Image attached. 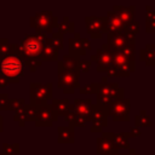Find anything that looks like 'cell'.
Returning <instances> with one entry per match:
<instances>
[{"label": "cell", "mask_w": 155, "mask_h": 155, "mask_svg": "<svg viewBox=\"0 0 155 155\" xmlns=\"http://www.w3.org/2000/svg\"><path fill=\"white\" fill-rule=\"evenodd\" d=\"M57 28H58V31L62 33L63 35L65 33H73V34L75 33V23L74 22H70L68 16H64L63 17L62 22L58 23V27Z\"/></svg>", "instance_id": "28"}, {"label": "cell", "mask_w": 155, "mask_h": 155, "mask_svg": "<svg viewBox=\"0 0 155 155\" xmlns=\"http://www.w3.org/2000/svg\"><path fill=\"white\" fill-rule=\"evenodd\" d=\"M18 153H19L18 143H13V144L2 143V154L4 155H17Z\"/></svg>", "instance_id": "33"}, {"label": "cell", "mask_w": 155, "mask_h": 155, "mask_svg": "<svg viewBox=\"0 0 155 155\" xmlns=\"http://www.w3.org/2000/svg\"><path fill=\"white\" fill-rule=\"evenodd\" d=\"M113 65L130 74L136 70V61L125 57L120 52H113Z\"/></svg>", "instance_id": "16"}, {"label": "cell", "mask_w": 155, "mask_h": 155, "mask_svg": "<svg viewBox=\"0 0 155 155\" xmlns=\"http://www.w3.org/2000/svg\"><path fill=\"white\" fill-rule=\"evenodd\" d=\"M56 121H58V115L52 111L51 104L45 103L38 107V113L34 122L36 127H51Z\"/></svg>", "instance_id": "12"}, {"label": "cell", "mask_w": 155, "mask_h": 155, "mask_svg": "<svg viewBox=\"0 0 155 155\" xmlns=\"http://www.w3.org/2000/svg\"><path fill=\"white\" fill-rule=\"evenodd\" d=\"M13 120L21 126L23 127L25 124H27V119H25V111H24V107L17 111H15V115H13Z\"/></svg>", "instance_id": "37"}, {"label": "cell", "mask_w": 155, "mask_h": 155, "mask_svg": "<svg viewBox=\"0 0 155 155\" xmlns=\"http://www.w3.org/2000/svg\"><path fill=\"white\" fill-rule=\"evenodd\" d=\"M85 25L87 33L93 39H101L103 34H108L107 16H86Z\"/></svg>", "instance_id": "6"}, {"label": "cell", "mask_w": 155, "mask_h": 155, "mask_svg": "<svg viewBox=\"0 0 155 155\" xmlns=\"http://www.w3.org/2000/svg\"><path fill=\"white\" fill-rule=\"evenodd\" d=\"M51 108L52 111L57 115H62L64 116L69 109H70V103L68 98H63V99H58V98H53L52 103H51Z\"/></svg>", "instance_id": "22"}, {"label": "cell", "mask_w": 155, "mask_h": 155, "mask_svg": "<svg viewBox=\"0 0 155 155\" xmlns=\"http://www.w3.org/2000/svg\"><path fill=\"white\" fill-rule=\"evenodd\" d=\"M1 155H4V154H1Z\"/></svg>", "instance_id": "46"}, {"label": "cell", "mask_w": 155, "mask_h": 155, "mask_svg": "<svg viewBox=\"0 0 155 155\" xmlns=\"http://www.w3.org/2000/svg\"><path fill=\"white\" fill-rule=\"evenodd\" d=\"M128 134H130V138H136V137L140 136L142 132H140V128H139V127L132 126V127L130 128V131H128Z\"/></svg>", "instance_id": "40"}, {"label": "cell", "mask_w": 155, "mask_h": 155, "mask_svg": "<svg viewBox=\"0 0 155 155\" xmlns=\"http://www.w3.org/2000/svg\"><path fill=\"white\" fill-rule=\"evenodd\" d=\"M46 41L47 34L45 33H27L19 44H13V53L22 59L24 67L29 68L30 71H35L42 64L41 53Z\"/></svg>", "instance_id": "1"}, {"label": "cell", "mask_w": 155, "mask_h": 155, "mask_svg": "<svg viewBox=\"0 0 155 155\" xmlns=\"http://www.w3.org/2000/svg\"><path fill=\"white\" fill-rule=\"evenodd\" d=\"M108 33H122L125 29V23L120 19V17L113 11H108Z\"/></svg>", "instance_id": "18"}, {"label": "cell", "mask_w": 155, "mask_h": 155, "mask_svg": "<svg viewBox=\"0 0 155 155\" xmlns=\"http://www.w3.org/2000/svg\"><path fill=\"white\" fill-rule=\"evenodd\" d=\"M91 61L90 59H80V63H79V70H82L85 73L90 71V68H91Z\"/></svg>", "instance_id": "39"}, {"label": "cell", "mask_w": 155, "mask_h": 155, "mask_svg": "<svg viewBox=\"0 0 155 155\" xmlns=\"http://www.w3.org/2000/svg\"><path fill=\"white\" fill-rule=\"evenodd\" d=\"M114 13H116L120 19L127 24L132 21H134V12H136V6L131 5V6H124V5H114L113 10Z\"/></svg>", "instance_id": "17"}, {"label": "cell", "mask_w": 155, "mask_h": 155, "mask_svg": "<svg viewBox=\"0 0 155 155\" xmlns=\"http://www.w3.org/2000/svg\"><path fill=\"white\" fill-rule=\"evenodd\" d=\"M113 155H124V154H119V153H116V154H113Z\"/></svg>", "instance_id": "45"}, {"label": "cell", "mask_w": 155, "mask_h": 155, "mask_svg": "<svg viewBox=\"0 0 155 155\" xmlns=\"http://www.w3.org/2000/svg\"><path fill=\"white\" fill-rule=\"evenodd\" d=\"M138 31H139V23L137 21H132V22L127 23L124 29V33L132 35V36H136V34H138Z\"/></svg>", "instance_id": "34"}, {"label": "cell", "mask_w": 155, "mask_h": 155, "mask_svg": "<svg viewBox=\"0 0 155 155\" xmlns=\"http://www.w3.org/2000/svg\"><path fill=\"white\" fill-rule=\"evenodd\" d=\"M57 85L63 90L65 94L74 93L75 88L80 87V70L79 69H67L57 64Z\"/></svg>", "instance_id": "4"}, {"label": "cell", "mask_w": 155, "mask_h": 155, "mask_svg": "<svg viewBox=\"0 0 155 155\" xmlns=\"http://www.w3.org/2000/svg\"><path fill=\"white\" fill-rule=\"evenodd\" d=\"M64 120L69 124L70 127H85V125L87 122L81 115H79L78 113H75L73 104H70L69 111L64 115Z\"/></svg>", "instance_id": "20"}, {"label": "cell", "mask_w": 155, "mask_h": 155, "mask_svg": "<svg viewBox=\"0 0 155 155\" xmlns=\"http://www.w3.org/2000/svg\"><path fill=\"white\" fill-rule=\"evenodd\" d=\"M25 105L24 98H10V110H19Z\"/></svg>", "instance_id": "36"}, {"label": "cell", "mask_w": 155, "mask_h": 155, "mask_svg": "<svg viewBox=\"0 0 155 155\" xmlns=\"http://www.w3.org/2000/svg\"><path fill=\"white\" fill-rule=\"evenodd\" d=\"M130 44H136V36L128 35L124 31L107 34V46L111 52H119Z\"/></svg>", "instance_id": "8"}, {"label": "cell", "mask_w": 155, "mask_h": 155, "mask_svg": "<svg viewBox=\"0 0 155 155\" xmlns=\"http://www.w3.org/2000/svg\"><path fill=\"white\" fill-rule=\"evenodd\" d=\"M97 94L105 96L116 101V99L125 98V90L122 87H119L117 82H108V78H103Z\"/></svg>", "instance_id": "14"}, {"label": "cell", "mask_w": 155, "mask_h": 155, "mask_svg": "<svg viewBox=\"0 0 155 155\" xmlns=\"http://www.w3.org/2000/svg\"><path fill=\"white\" fill-rule=\"evenodd\" d=\"M24 74V64L17 54H11L0 61V75L6 78L10 82H19Z\"/></svg>", "instance_id": "2"}, {"label": "cell", "mask_w": 155, "mask_h": 155, "mask_svg": "<svg viewBox=\"0 0 155 155\" xmlns=\"http://www.w3.org/2000/svg\"><path fill=\"white\" fill-rule=\"evenodd\" d=\"M4 131V117L0 115V133Z\"/></svg>", "instance_id": "43"}, {"label": "cell", "mask_w": 155, "mask_h": 155, "mask_svg": "<svg viewBox=\"0 0 155 155\" xmlns=\"http://www.w3.org/2000/svg\"><path fill=\"white\" fill-rule=\"evenodd\" d=\"M8 84H10V81H8L6 78H4L2 75H0V88H5V87H7Z\"/></svg>", "instance_id": "41"}, {"label": "cell", "mask_w": 155, "mask_h": 155, "mask_svg": "<svg viewBox=\"0 0 155 155\" xmlns=\"http://www.w3.org/2000/svg\"><path fill=\"white\" fill-rule=\"evenodd\" d=\"M101 82H90L84 87L79 88V92L81 94H97L98 90H99Z\"/></svg>", "instance_id": "30"}, {"label": "cell", "mask_w": 155, "mask_h": 155, "mask_svg": "<svg viewBox=\"0 0 155 155\" xmlns=\"http://www.w3.org/2000/svg\"><path fill=\"white\" fill-rule=\"evenodd\" d=\"M57 133H58V137H57V142L58 143H74L75 140V132H74V127H62L59 126L57 128Z\"/></svg>", "instance_id": "21"}, {"label": "cell", "mask_w": 155, "mask_h": 155, "mask_svg": "<svg viewBox=\"0 0 155 155\" xmlns=\"http://www.w3.org/2000/svg\"><path fill=\"white\" fill-rule=\"evenodd\" d=\"M124 155H139L136 153V149L134 148H130L128 149V154H124Z\"/></svg>", "instance_id": "42"}, {"label": "cell", "mask_w": 155, "mask_h": 155, "mask_svg": "<svg viewBox=\"0 0 155 155\" xmlns=\"http://www.w3.org/2000/svg\"><path fill=\"white\" fill-rule=\"evenodd\" d=\"M151 125H153V122H151L149 115L147 114L145 109H142L139 111V114L134 116V126L140 128V127H151Z\"/></svg>", "instance_id": "25"}, {"label": "cell", "mask_w": 155, "mask_h": 155, "mask_svg": "<svg viewBox=\"0 0 155 155\" xmlns=\"http://www.w3.org/2000/svg\"><path fill=\"white\" fill-rule=\"evenodd\" d=\"M108 108L98 104H92V115H91V132H103V128L108 125Z\"/></svg>", "instance_id": "11"}, {"label": "cell", "mask_w": 155, "mask_h": 155, "mask_svg": "<svg viewBox=\"0 0 155 155\" xmlns=\"http://www.w3.org/2000/svg\"><path fill=\"white\" fill-rule=\"evenodd\" d=\"M139 59L148 67H155V44H147L139 51Z\"/></svg>", "instance_id": "19"}, {"label": "cell", "mask_w": 155, "mask_h": 155, "mask_svg": "<svg viewBox=\"0 0 155 155\" xmlns=\"http://www.w3.org/2000/svg\"><path fill=\"white\" fill-rule=\"evenodd\" d=\"M79 63H80V58L70 56V54H64L63 58L57 62V64L67 69H79Z\"/></svg>", "instance_id": "24"}, {"label": "cell", "mask_w": 155, "mask_h": 155, "mask_svg": "<svg viewBox=\"0 0 155 155\" xmlns=\"http://www.w3.org/2000/svg\"><path fill=\"white\" fill-rule=\"evenodd\" d=\"M24 111H25V119L27 122H35V117H36V113H38V107L34 104H25L24 105Z\"/></svg>", "instance_id": "31"}, {"label": "cell", "mask_w": 155, "mask_h": 155, "mask_svg": "<svg viewBox=\"0 0 155 155\" xmlns=\"http://www.w3.org/2000/svg\"><path fill=\"white\" fill-rule=\"evenodd\" d=\"M145 11H147V13L151 12V11H153V10H151V6H150V5H147V6H145Z\"/></svg>", "instance_id": "44"}, {"label": "cell", "mask_w": 155, "mask_h": 155, "mask_svg": "<svg viewBox=\"0 0 155 155\" xmlns=\"http://www.w3.org/2000/svg\"><path fill=\"white\" fill-rule=\"evenodd\" d=\"M0 110H10V97L7 93H0Z\"/></svg>", "instance_id": "38"}, {"label": "cell", "mask_w": 155, "mask_h": 155, "mask_svg": "<svg viewBox=\"0 0 155 155\" xmlns=\"http://www.w3.org/2000/svg\"><path fill=\"white\" fill-rule=\"evenodd\" d=\"M145 31L148 34L155 33V11H151L145 16Z\"/></svg>", "instance_id": "32"}, {"label": "cell", "mask_w": 155, "mask_h": 155, "mask_svg": "<svg viewBox=\"0 0 155 155\" xmlns=\"http://www.w3.org/2000/svg\"><path fill=\"white\" fill-rule=\"evenodd\" d=\"M44 61H57L58 62V50H56L51 44L50 40L47 39L44 48H42V53H41V62Z\"/></svg>", "instance_id": "23"}, {"label": "cell", "mask_w": 155, "mask_h": 155, "mask_svg": "<svg viewBox=\"0 0 155 155\" xmlns=\"http://www.w3.org/2000/svg\"><path fill=\"white\" fill-rule=\"evenodd\" d=\"M130 109H131V103L128 98L116 99L109 105L108 115L111 116L113 121L115 122L119 121L127 122L130 120Z\"/></svg>", "instance_id": "7"}, {"label": "cell", "mask_w": 155, "mask_h": 155, "mask_svg": "<svg viewBox=\"0 0 155 155\" xmlns=\"http://www.w3.org/2000/svg\"><path fill=\"white\" fill-rule=\"evenodd\" d=\"M29 92H30V104L40 107L47 103L48 99H53V84L51 81L46 84L30 82Z\"/></svg>", "instance_id": "5"}, {"label": "cell", "mask_w": 155, "mask_h": 155, "mask_svg": "<svg viewBox=\"0 0 155 155\" xmlns=\"http://www.w3.org/2000/svg\"><path fill=\"white\" fill-rule=\"evenodd\" d=\"M128 138H130L128 132H119L114 136V143L119 149H130Z\"/></svg>", "instance_id": "27"}, {"label": "cell", "mask_w": 155, "mask_h": 155, "mask_svg": "<svg viewBox=\"0 0 155 155\" xmlns=\"http://www.w3.org/2000/svg\"><path fill=\"white\" fill-rule=\"evenodd\" d=\"M13 54V44H10L6 38H0V61Z\"/></svg>", "instance_id": "26"}, {"label": "cell", "mask_w": 155, "mask_h": 155, "mask_svg": "<svg viewBox=\"0 0 155 155\" xmlns=\"http://www.w3.org/2000/svg\"><path fill=\"white\" fill-rule=\"evenodd\" d=\"M91 48V42L87 38H81L80 33H74V38L69 39V53L70 56L80 58L86 54V51Z\"/></svg>", "instance_id": "13"}, {"label": "cell", "mask_w": 155, "mask_h": 155, "mask_svg": "<svg viewBox=\"0 0 155 155\" xmlns=\"http://www.w3.org/2000/svg\"><path fill=\"white\" fill-rule=\"evenodd\" d=\"M113 132H102V136L96 140V151L99 155H113L119 153V148L114 143Z\"/></svg>", "instance_id": "10"}, {"label": "cell", "mask_w": 155, "mask_h": 155, "mask_svg": "<svg viewBox=\"0 0 155 155\" xmlns=\"http://www.w3.org/2000/svg\"><path fill=\"white\" fill-rule=\"evenodd\" d=\"M29 24L36 33H53V29L58 27V18L51 10L36 12L29 19Z\"/></svg>", "instance_id": "3"}, {"label": "cell", "mask_w": 155, "mask_h": 155, "mask_svg": "<svg viewBox=\"0 0 155 155\" xmlns=\"http://www.w3.org/2000/svg\"><path fill=\"white\" fill-rule=\"evenodd\" d=\"M91 62L97 63V71H108V69L113 65V52L108 48L107 44H103L101 48L96 51V53L91 54Z\"/></svg>", "instance_id": "9"}, {"label": "cell", "mask_w": 155, "mask_h": 155, "mask_svg": "<svg viewBox=\"0 0 155 155\" xmlns=\"http://www.w3.org/2000/svg\"><path fill=\"white\" fill-rule=\"evenodd\" d=\"M74 110L79 115H81L87 122L91 121V115H92V99L91 98H75L73 102Z\"/></svg>", "instance_id": "15"}, {"label": "cell", "mask_w": 155, "mask_h": 155, "mask_svg": "<svg viewBox=\"0 0 155 155\" xmlns=\"http://www.w3.org/2000/svg\"><path fill=\"white\" fill-rule=\"evenodd\" d=\"M134 51H136V44H130L127 46H125L122 50H120L119 52L122 53L125 57L136 61V56H134Z\"/></svg>", "instance_id": "35"}, {"label": "cell", "mask_w": 155, "mask_h": 155, "mask_svg": "<svg viewBox=\"0 0 155 155\" xmlns=\"http://www.w3.org/2000/svg\"><path fill=\"white\" fill-rule=\"evenodd\" d=\"M64 35L59 31H56V33H52V36L50 40V44L56 48V50H63L64 48Z\"/></svg>", "instance_id": "29"}]
</instances>
